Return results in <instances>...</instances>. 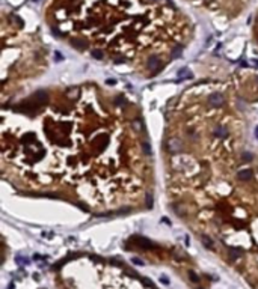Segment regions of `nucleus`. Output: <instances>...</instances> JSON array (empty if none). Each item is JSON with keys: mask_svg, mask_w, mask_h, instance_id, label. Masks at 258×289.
I'll return each mask as SVG.
<instances>
[{"mask_svg": "<svg viewBox=\"0 0 258 289\" xmlns=\"http://www.w3.org/2000/svg\"><path fill=\"white\" fill-rule=\"evenodd\" d=\"M161 66H163V63H161V60H158L157 57H151V59L147 62V68H148L151 72H158V71L161 69Z\"/></svg>", "mask_w": 258, "mask_h": 289, "instance_id": "nucleus-1", "label": "nucleus"}, {"mask_svg": "<svg viewBox=\"0 0 258 289\" xmlns=\"http://www.w3.org/2000/svg\"><path fill=\"white\" fill-rule=\"evenodd\" d=\"M208 104L212 106V107H215V109H217L219 106H222L223 104V98L220 95H213V96H208Z\"/></svg>", "mask_w": 258, "mask_h": 289, "instance_id": "nucleus-2", "label": "nucleus"}, {"mask_svg": "<svg viewBox=\"0 0 258 289\" xmlns=\"http://www.w3.org/2000/svg\"><path fill=\"white\" fill-rule=\"evenodd\" d=\"M168 148H169V152L175 154V152L181 151V142L178 139H171L169 143H168Z\"/></svg>", "mask_w": 258, "mask_h": 289, "instance_id": "nucleus-3", "label": "nucleus"}, {"mask_svg": "<svg viewBox=\"0 0 258 289\" xmlns=\"http://www.w3.org/2000/svg\"><path fill=\"white\" fill-rule=\"evenodd\" d=\"M252 178H254V172L251 169H243V170L239 172V179L242 181H251Z\"/></svg>", "mask_w": 258, "mask_h": 289, "instance_id": "nucleus-4", "label": "nucleus"}, {"mask_svg": "<svg viewBox=\"0 0 258 289\" xmlns=\"http://www.w3.org/2000/svg\"><path fill=\"white\" fill-rule=\"evenodd\" d=\"M71 45L76 47L77 50H85V48L88 47L86 41H85V39H80V38H73V39H71Z\"/></svg>", "mask_w": 258, "mask_h": 289, "instance_id": "nucleus-5", "label": "nucleus"}, {"mask_svg": "<svg viewBox=\"0 0 258 289\" xmlns=\"http://www.w3.org/2000/svg\"><path fill=\"white\" fill-rule=\"evenodd\" d=\"M226 128L225 127H222V125H219V127H216V130H215V136L216 137H225L226 136Z\"/></svg>", "mask_w": 258, "mask_h": 289, "instance_id": "nucleus-6", "label": "nucleus"}, {"mask_svg": "<svg viewBox=\"0 0 258 289\" xmlns=\"http://www.w3.org/2000/svg\"><path fill=\"white\" fill-rule=\"evenodd\" d=\"M240 257H242V253L240 252H237V250H229V260L231 262H236Z\"/></svg>", "mask_w": 258, "mask_h": 289, "instance_id": "nucleus-7", "label": "nucleus"}, {"mask_svg": "<svg viewBox=\"0 0 258 289\" xmlns=\"http://www.w3.org/2000/svg\"><path fill=\"white\" fill-rule=\"evenodd\" d=\"M178 77H180V78H190L192 74L189 72V69H181L180 74H178Z\"/></svg>", "mask_w": 258, "mask_h": 289, "instance_id": "nucleus-8", "label": "nucleus"}, {"mask_svg": "<svg viewBox=\"0 0 258 289\" xmlns=\"http://www.w3.org/2000/svg\"><path fill=\"white\" fill-rule=\"evenodd\" d=\"M202 243H204V246H205V247H208V249H213V241L210 239L208 236H202Z\"/></svg>", "mask_w": 258, "mask_h": 289, "instance_id": "nucleus-9", "label": "nucleus"}, {"mask_svg": "<svg viewBox=\"0 0 258 289\" xmlns=\"http://www.w3.org/2000/svg\"><path fill=\"white\" fill-rule=\"evenodd\" d=\"M92 56L95 57V59H103V57H104V53H103L101 50H94V51H92Z\"/></svg>", "mask_w": 258, "mask_h": 289, "instance_id": "nucleus-10", "label": "nucleus"}, {"mask_svg": "<svg viewBox=\"0 0 258 289\" xmlns=\"http://www.w3.org/2000/svg\"><path fill=\"white\" fill-rule=\"evenodd\" d=\"M11 20H14V21L17 23V26H20V27L23 26V24H24V23H23V20H21L20 17H17V15H14V14L11 15Z\"/></svg>", "mask_w": 258, "mask_h": 289, "instance_id": "nucleus-11", "label": "nucleus"}, {"mask_svg": "<svg viewBox=\"0 0 258 289\" xmlns=\"http://www.w3.org/2000/svg\"><path fill=\"white\" fill-rule=\"evenodd\" d=\"M180 56H181V47L174 48V51H172V57H180Z\"/></svg>", "mask_w": 258, "mask_h": 289, "instance_id": "nucleus-12", "label": "nucleus"}, {"mask_svg": "<svg viewBox=\"0 0 258 289\" xmlns=\"http://www.w3.org/2000/svg\"><path fill=\"white\" fill-rule=\"evenodd\" d=\"M144 151H145L148 155L151 154V148H150V144H148V143H144Z\"/></svg>", "mask_w": 258, "mask_h": 289, "instance_id": "nucleus-13", "label": "nucleus"}, {"mask_svg": "<svg viewBox=\"0 0 258 289\" xmlns=\"http://www.w3.org/2000/svg\"><path fill=\"white\" fill-rule=\"evenodd\" d=\"M131 262H134V263H137V265H144V263H142V260L137 259V257H133V259H131Z\"/></svg>", "mask_w": 258, "mask_h": 289, "instance_id": "nucleus-14", "label": "nucleus"}, {"mask_svg": "<svg viewBox=\"0 0 258 289\" xmlns=\"http://www.w3.org/2000/svg\"><path fill=\"white\" fill-rule=\"evenodd\" d=\"M124 60H125V57H124V56H121V57H116V59H115V62H116V63H121V62H124Z\"/></svg>", "mask_w": 258, "mask_h": 289, "instance_id": "nucleus-15", "label": "nucleus"}, {"mask_svg": "<svg viewBox=\"0 0 258 289\" xmlns=\"http://www.w3.org/2000/svg\"><path fill=\"white\" fill-rule=\"evenodd\" d=\"M116 103H118V104H124V103H125V100L122 98V96H119V98L116 100Z\"/></svg>", "mask_w": 258, "mask_h": 289, "instance_id": "nucleus-16", "label": "nucleus"}, {"mask_svg": "<svg viewBox=\"0 0 258 289\" xmlns=\"http://www.w3.org/2000/svg\"><path fill=\"white\" fill-rule=\"evenodd\" d=\"M245 160H246V161H248V160H251V154H248V152H246V154H245Z\"/></svg>", "mask_w": 258, "mask_h": 289, "instance_id": "nucleus-17", "label": "nucleus"}, {"mask_svg": "<svg viewBox=\"0 0 258 289\" xmlns=\"http://www.w3.org/2000/svg\"><path fill=\"white\" fill-rule=\"evenodd\" d=\"M107 84H115V80H107Z\"/></svg>", "mask_w": 258, "mask_h": 289, "instance_id": "nucleus-18", "label": "nucleus"}, {"mask_svg": "<svg viewBox=\"0 0 258 289\" xmlns=\"http://www.w3.org/2000/svg\"><path fill=\"white\" fill-rule=\"evenodd\" d=\"M255 136H257V139H258V127H257V130H255Z\"/></svg>", "mask_w": 258, "mask_h": 289, "instance_id": "nucleus-19", "label": "nucleus"}, {"mask_svg": "<svg viewBox=\"0 0 258 289\" xmlns=\"http://www.w3.org/2000/svg\"><path fill=\"white\" fill-rule=\"evenodd\" d=\"M257 80H258V76H257Z\"/></svg>", "mask_w": 258, "mask_h": 289, "instance_id": "nucleus-20", "label": "nucleus"}]
</instances>
